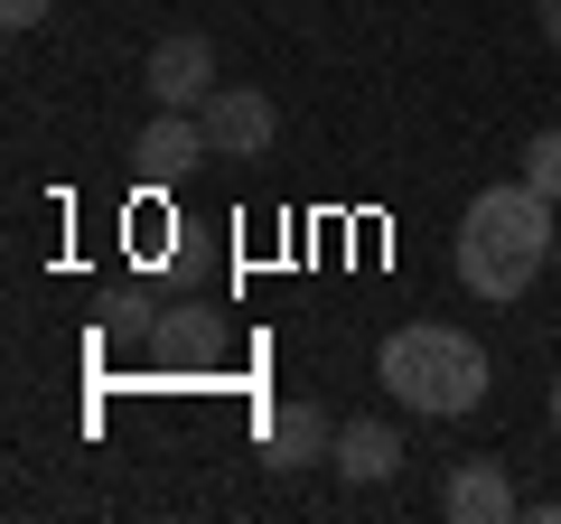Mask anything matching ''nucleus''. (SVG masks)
Instances as JSON below:
<instances>
[{"label":"nucleus","instance_id":"nucleus-3","mask_svg":"<svg viewBox=\"0 0 561 524\" xmlns=\"http://www.w3.org/2000/svg\"><path fill=\"white\" fill-rule=\"evenodd\" d=\"M197 122H206V150H216V160H262V150L280 141V113H272L262 84H216V94L197 103Z\"/></svg>","mask_w":561,"mask_h":524},{"label":"nucleus","instance_id":"nucleus-5","mask_svg":"<svg viewBox=\"0 0 561 524\" xmlns=\"http://www.w3.org/2000/svg\"><path fill=\"white\" fill-rule=\"evenodd\" d=\"M515 478H505V459H459L449 468V487H440V515L449 524H505L515 515Z\"/></svg>","mask_w":561,"mask_h":524},{"label":"nucleus","instance_id":"nucleus-9","mask_svg":"<svg viewBox=\"0 0 561 524\" xmlns=\"http://www.w3.org/2000/svg\"><path fill=\"white\" fill-rule=\"evenodd\" d=\"M524 179H534V187H542V197H552V206H561V122H542L534 141H524Z\"/></svg>","mask_w":561,"mask_h":524},{"label":"nucleus","instance_id":"nucleus-2","mask_svg":"<svg viewBox=\"0 0 561 524\" xmlns=\"http://www.w3.org/2000/svg\"><path fill=\"white\" fill-rule=\"evenodd\" d=\"M375 384L393 394L402 412H431V422H459V412L486 403V346L468 328H440V319H412L375 346Z\"/></svg>","mask_w":561,"mask_h":524},{"label":"nucleus","instance_id":"nucleus-6","mask_svg":"<svg viewBox=\"0 0 561 524\" xmlns=\"http://www.w3.org/2000/svg\"><path fill=\"white\" fill-rule=\"evenodd\" d=\"M131 160L150 169V179H187V169H197V160H216V150H206V122H197V113H169V103H160V113L140 122Z\"/></svg>","mask_w":561,"mask_h":524},{"label":"nucleus","instance_id":"nucleus-11","mask_svg":"<svg viewBox=\"0 0 561 524\" xmlns=\"http://www.w3.org/2000/svg\"><path fill=\"white\" fill-rule=\"evenodd\" d=\"M534 20H542V47H561V0H534Z\"/></svg>","mask_w":561,"mask_h":524},{"label":"nucleus","instance_id":"nucleus-12","mask_svg":"<svg viewBox=\"0 0 561 524\" xmlns=\"http://www.w3.org/2000/svg\"><path fill=\"white\" fill-rule=\"evenodd\" d=\"M542 412H552V431H561V375H552V394H542Z\"/></svg>","mask_w":561,"mask_h":524},{"label":"nucleus","instance_id":"nucleus-8","mask_svg":"<svg viewBox=\"0 0 561 524\" xmlns=\"http://www.w3.org/2000/svg\"><path fill=\"white\" fill-rule=\"evenodd\" d=\"M262 449H272L280 478H290V468H319L328 449H337V422H328L319 403H280L272 422H262Z\"/></svg>","mask_w":561,"mask_h":524},{"label":"nucleus","instance_id":"nucleus-4","mask_svg":"<svg viewBox=\"0 0 561 524\" xmlns=\"http://www.w3.org/2000/svg\"><path fill=\"white\" fill-rule=\"evenodd\" d=\"M140 84H150V103H169V113H197V103L216 94V47H206L197 29H179V38H160V47H150Z\"/></svg>","mask_w":561,"mask_h":524},{"label":"nucleus","instance_id":"nucleus-7","mask_svg":"<svg viewBox=\"0 0 561 524\" xmlns=\"http://www.w3.org/2000/svg\"><path fill=\"white\" fill-rule=\"evenodd\" d=\"M328 459H337L346 487H383L402 468V431L375 422V412H356V422H337V449H328Z\"/></svg>","mask_w":561,"mask_h":524},{"label":"nucleus","instance_id":"nucleus-13","mask_svg":"<svg viewBox=\"0 0 561 524\" xmlns=\"http://www.w3.org/2000/svg\"><path fill=\"white\" fill-rule=\"evenodd\" d=\"M552 262H561V253H552Z\"/></svg>","mask_w":561,"mask_h":524},{"label":"nucleus","instance_id":"nucleus-1","mask_svg":"<svg viewBox=\"0 0 561 524\" xmlns=\"http://www.w3.org/2000/svg\"><path fill=\"white\" fill-rule=\"evenodd\" d=\"M561 253V206L542 197L534 179H505V187H486V197H468V216H459V282L478 291V300H524L534 291V272Z\"/></svg>","mask_w":561,"mask_h":524},{"label":"nucleus","instance_id":"nucleus-10","mask_svg":"<svg viewBox=\"0 0 561 524\" xmlns=\"http://www.w3.org/2000/svg\"><path fill=\"white\" fill-rule=\"evenodd\" d=\"M47 10H57V0H0V29H38Z\"/></svg>","mask_w":561,"mask_h":524}]
</instances>
